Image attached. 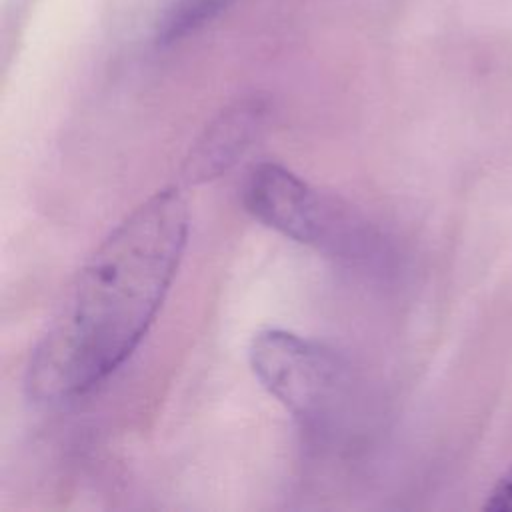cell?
Segmentation results:
<instances>
[{"label":"cell","mask_w":512,"mask_h":512,"mask_svg":"<svg viewBox=\"0 0 512 512\" xmlns=\"http://www.w3.org/2000/svg\"><path fill=\"white\" fill-rule=\"evenodd\" d=\"M188 206L174 188L128 214L64 290L24 372L30 400H72L108 378L154 322L188 238Z\"/></svg>","instance_id":"6da1fadb"},{"label":"cell","mask_w":512,"mask_h":512,"mask_svg":"<svg viewBox=\"0 0 512 512\" xmlns=\"http://www.w3.org/2000/svg\"><path fill=\"white\" fill-rule=\"evenodd\" d=\"M248 358L260 384L306 424L318 420L334 400L340 366L316 342L268 328L252 338Z\"/></svg>","instance_id":"7a4b0ae2"},{"label":"cell","mask_w":512,"mask_h":512,"mask_svg":"<svg viewBox=\"0 0 512 512\" xmlns=\"http://www.w3.org/2000/svg\"><path fill=\"white\" fill-rule=\"evenodd\" d=\"M246 210L264 226L308 246H336L344 218L308 182L288 168L262 162L244 182Z\"/></svg>","instance_id":"3957f363"},{"label":"cell","mask_w":512,"mask_h":512,"mask_svg":"<svg viewBox=\"0 0 512 512\" xmlns=\"http://www.w3.org/2000/svg\"><path fill=\"white\" fill-rule=\"evenodd\" d=\"M268 114V102L248 96L222 110L190 148L182 166L184 182L198 184L226 172L250 146Z\"/></svg>","instance_id":"277c9868"},{"label":"cell","mask_w":512,"mask_h":512,"mask_svg":"<svg viewBox=\"0 0 512 512\" xmlns=\"http://www.w3.org/2000/svg\"><path fill=\"white\" fill-rule=\"evenodd\" d=\"M234 2L236 0H174L158 22L156 42L162 46L180 42L218 18Z\"/></svg>","instance_id":"5b68a950"},{"label":"cell","mask_w":512,"mask_h":512,"mask_svg":"<svg viewBox=\"0 0 512 512\" xmlns=\"http://www.w3.org/2000/svg\"><path fill=\"white\" fill-rule=\"evenodd\" d=\"M484 512H512V462L486 494Z\"/></svg>","instance_id":"8992f818"}]
</instances>
